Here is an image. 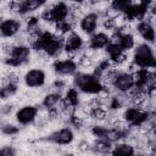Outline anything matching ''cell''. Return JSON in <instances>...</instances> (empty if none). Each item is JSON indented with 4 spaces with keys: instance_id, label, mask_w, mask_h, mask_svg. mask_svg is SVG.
Instances as JSON below:
<instances>
[{
    "instance_id": "1",
    "label": "cell",
    "mask_w": 156,
    "mask_h": 156,
    "mask_svg": "<svg viewBox=\"0 0 156 156\" xmlns=\"http://www.w3.org/2000/svg\"><path fill=\"white\" fill-rule=\"evenodd\" d=\"M23 82L28 88H43L46 84V73L41 68L28 69L23 74Z\"/></svg>"
},
{
    "instance_id": "2",
    "label": "cell",
    "mask_w": 156,
    "mask_h": 156,
    "mask_svg": "<svg viewBox=\"0 0 156 156\" xmlns=\"http://www.w3.org/2000/svg\"><path fill=\"white\" fill-rule=\"evenodd\" d=\"M15 116H16L17 122L21 126L27 127V126H30L34 123V121L38 116V108L34 105H24V106H21L16 111Z\"/></svg>"
},
{
    "instance_id": "3",
    "label": "cell",
    "mask_w": 156,
    "mask_h": 156,
    "mask_svg": "<svg viewBox=\"0 0 156 156\" xmlns=\"http://www.w3.org/2000/svg\"><path fill=\"white\" fill-rule=\"evenodd\" d=\"M76 138V134L72 128L69 127H63L54 133H51L46 139H49L51 143L56 145H71Z\"/></svg>"
},
{
    "instance_id": "4",
    "label": "cell",
    "mask_w": 156,
    "mask_h": 156,
    "mask_svg": "<svg viewBox=\"0 0 156 156\" xmlns=\"http://www.w3.org/2000/svg\"><path fill=\"white\" fill-rule=\"evenodd\" d=\"M21 32V22L17 18H7L0 23V33L4 38H13Z\"/></svg>"
},
{
    "instance_id": "5",
    "label": "cell",
    "mask_w": 156,
    "mask_h": 156,
    "mask_svg": "<svg viewBox=\"0 0 156 156\" xmlns=\"http://www.w3.org/2000/svg\"><path fill=\"white\" fill-rule=\"evenodd\" d=\"M63 44H65V50H67L69 52H72V51H79L84 46L83 39L78 34H76L73 30L65 34V37H63Z\"/></svg>"
},
{
    "instance_id": "6",
    "label": "cell",
    "mask_w": 156,
    "mask_h": 156,
    "mask_svg": "<svg viewBox=\"0 0 156 156\" xmlns=\"http://www.w3.org/2000/svg\"><path fill=\"white\" fill-rule=\"evenodd\" d=\"M79 27L82 28V30L89 35H93L98 27H99V23H98V13L96 12H90L89 15H87L83 20H80L79 22Z\"/></svg>"
},
{
    "instance_id": "7",
    "label": "cell",
    "mask_w": 156,
    "mask_h": 156,
    "mask_svg": "<svg viewBox=\"0 0 156 156\" xmlns=\"http://www.w3.org/2000/svg\"><path fill=\"white\" fill-rule=\"evenodd\" d=\"M52 66H54V71L56 72V74H61V76H74L78 69V66L71 60L55 61Z\"/></svg>"
},
{
    "instance_id": "8",
    "label": "cell",
    "mask_w": 156,
    "mask_h": 156,
    "mask_svg": "<svg viewBox=\"0 0 156 156\" xmlns=\"http://www.w3.org/2000/svg\"><path fill=\"white\" fill-rule=\"evenodd\" d=\"M147 116V112L145 110L138 108V107H130L127 108L124 112V119L129 123V124H135L139 126Z\"/></svg>"
},
{
    "instance_id": "9",
    "label": "cell",
    "mask_w": 156,
    "mask_h": 156,
    "mask_svg": "<svg viewBox=\"0 0 156 156\" xmlns=\"http://www.w3.org/2000/svg\"><path fill=\"white\" fill-rule=\"evenodd\" d=\"M136 32H138V34L144 39V41L146 43V44H152V41H154V39H155V29H154V27L149 23V22H145V21H141V22H139L138 23V26H136Z\"/></svg>"
},
{
    "instance_id": "10",
    "label": "cell",
    "mask_w": 156,
    "mask_h": 156,
    "mask_svg": "<svg viewBox=\"0 0 156 156\" xmlns=\"http://www.w3.org/2000/svg\"><path fill=\"white\" fill-rule=\"evenodd\" d=\"M108 44H110V38L105 33L95 32L89 40V45L95 50H104L108 46Z\"/></svg>"
},
{
    "instance_id": "11",
    "label": "cell",
    "mask_w": 156,
    "mask_h": 156,
    "mask_svg": "<svg viewBox=\"0 0 156 156\" xmlns=\"http://www.w3.org/2000/svg\"><path fill=\"white\" fill-rule=\"evenodd\" d=\"M134 84H133V80H132V77H130V73H118V77H117V80L115 83V87L122 91V93H126L129 88H132Z\"/></svg>"
},
{
    "instance_id": "12",
    "label": "cell",
    "mask_w": 156,
    "mask_h": 156,
    "mask_svg": "<svg viewBox=\"0 0 156 156\" xmlns=\"http://www.w3.org/2000/svg\"><path fill=\"white\" fill-rule=\"evenodd\" d=\"M112 154L115 156H134V146H132L128 143L115 144Z\"/></svg>"
},
{
    "instance_id": "13",
    "label": "cell",
    "mask_w": 156,
    "mask_h": 156,
    "mask_svg": "<svg viewBox=\"0 0 156 156\" xmlns=\"http://www.w3.org/2000/svg\"><path fill=\"white\" fill-rule=\"evenodd\" d=\"M71 11L68 10V7L66 6L65 2L62 1H58L55 7L52 9V13H54V18H55V22H61V21H65L67 15Z\"/></svg>"
},
{
    "instance_id": "14",
    "label": "cell",
    "mask_w": 156,
    "mask_h": 156,
    "mask_svg": "<svg viewBox=\"0 0 156 156\" xmlns=\"http://www.w3.org/2000/svg\"><path fill=\"white\" fill-rule=\"evenodd\" d=\"M113 147H115V144H112V143H110L107 140H96L93 144V150L96 154H100V155H105V154L112 152Z\"/></svg>"
},
{
    "instance_id": "15",
    "label": "cell",
    "mask_w": 156,
    "mask_h": 156,
    "mask_svg": "<svg viewBox=\"0 0 156 156\" xmlns=\"http://www.w3.org/2000/svg\"><path fill=\"white\" fill-rule=\"evenodd\" d=\"M62 99V96L57 95V94H46L45 98H44V101H43V105L49 108V110H52V108H56L57 107V104L60 102V100Z\"/></svg>"
},
{
    "instance_id": "16",
    "label": "cell",
    "mask_w": 156,
    "mask_h": 156,
    "mask_svg": "<svg viewBox=\"0 0 156 156\" xmlns=\"http://www.w3.org/2000/svg\"><path fill=\"white\" fill-rule=\"evenodd\" d=\"M91 117L98 122H105L107 121V117H108V111L106 110H102V108H98V110H94L93 113H91Z\"/></svg>"
},
{
    "instance_id": "17",
    "label": "cell",
    "mask_w": 156,
    "mask_h": 156,
    "mask_svg": "<svg viewBox=\"0 0 156 156\" xmlns=\"http://www.w3.org/2000/svg\"><path fill=\"white\" fill-rule=\"evenodd\" d=\"M112 7H115L119 13H124L127 12V10L129 9V1H123V0H115L111 1Z\"/></svg>"
},
{
    "instance_id": "18",
    "label": "cell",
    "mask_w": 156,
    "mask_h": 156,
    "mask_svg": "<svg viewBox=\"0 0 156 156\" xmlns=\"http://www.w3.org/2000/svg\"><path fill=\"white\" fill-rule=\"evenodd\" d=\"M122 138L121 133L117 132L116 129L111 128V129H107V133H106V140L112 143V144H117L119 141V139Z\"/></svg>"
},
{
    "instance_id": "19",
    "label": "cell",
    "mask_w": 156,
    "mask_h": 156,
    "mask_svg": "<svg viewBox=\"0 0 156 156\" xmlns=\"http://www.w3.org/2000/svg\"><path fill=\"white\" fill-rule=\"evenodd\" d=\"M130 77H132V80H133V84L134 85H140L146 79V72L145 71H141V72L130 73Z\"/></svg>"
},
{
    "instance_id": "20",
    "label": "cell",
    "mask_w": 156,
    "mask_h": 156,
    "mask_svg": "<svg viewBox=\"0 0 156 156\" xmlns=\"http://www.w3.org/2000/svg\"><path fill=\"white\" fill-rule=\"evenodd\" d=\"M105 15H106V17L108 18V20H116L119 15H122V13H119L115 7H112V5H110L106 10H105Z\"/></svg>"
},
{
    "instance_id": "21",
    "label": "cell",
    "mask_w": 156,
    "mask_h": 156,
    "mask_svg": "<svg viewBox=\"0 0 156 156\" xmlns=\"http://www.w3.org/2000/svg\"><path fill=\"white\" fill-rule=\"evenodd\" d=\"M0 156H16V149L12 145L2 146L0 151Z\"/></svg>"
},
{
    "instance_id": "22",
    "label": "cell",
    "mask_w": 156,
    "mask_h": 156,
    "mask_svg": "<svg viewBox=\"0 0 156 156\" xmlns=\"http://www.w3.org/2000/svg\"><path fill=\"white\" fill-rule=\"evenodd\" d=\"M122 37L118 34V33H115L110 37V44L108 45H112V46H118L121 48V44H122Z\"/></svg>"
},
{
    "instance_id": "23",
    "label": "cell",
    "mask_w": 156,
    "mask_h": 156,
    "mask_svg": "<svg viewBox=\"0 0 156 156\" xmlns=\"http://www.w3.org/2000/svg\"><path fill=\"white\" fill-rule=\"evenodd\" d=\"M110 96H111V94H110L108 89H106V88H101V89L96 93V98H98V99H100V100L107 99V98H110Z\"/></svg>"
},
{
    "instance_id": "24",
    "label": "cell",
    "mask_w": 156,
    "mask_h": 156,
    "mask_svg": "<svg viewBox=\"0 0 156 156\" xmlns=\"http://www.w3.org/2000/svg\"><path fill=\"white\" fill-rule=\"evenodd\" d=\"M147 94H149V98H156V88L155 87H151Z\"/></svg>"
}]
</instances>
